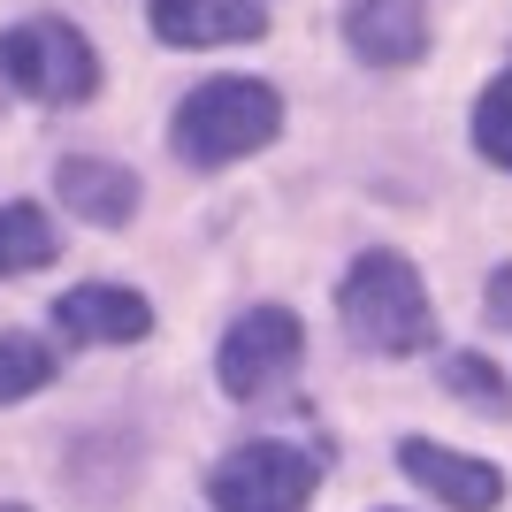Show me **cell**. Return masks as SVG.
<instances>
[{
	"label": "cell",
	"instance_id": "obj_1",
	"mask_svg": "<svg viewBox=\"0 0 512 512\" xmlns=\"http://www.w3.org/2000/svg\"><path fill=\"white\" fill-rule=\"evenodd\" d=\"M337 321L360 352H383V360H406V352H428L436 337V306H428L421 276H413L406 253H360L337 283Z\"/></svg>",
	"mask_w": 512,
	"mask_h": 512
},
{
	"label": "cell",
	"instance_id": "obj_2",
	"mask_svg": "<svg viewBox=\"0 0 512 512\" xmlns=\"http://www.w3.org/2000/svg\"><path fill=\"white\" fill-rule=\"evenodd\" d=\"M276 130H283V100L260 85V77H207V85L184 92L169 138L192 169H222V161L260 153Z\"/></svg>",
	"mask_w": 512,
	"mask_h": 512
},
{
	"label": "cell",
	"instance_id": "obj_3",
	"mask_svg": "<svg viewBox=\"0 0 512 512\" xmlns=\"http://www.w3.org/2000/svg\"><path fill=\"white\" fill-rule=\"evenodd\" d=\"M0 77L16 92H31V100H46V107H77V100L100 92V54L85 46L77 23L31 16L16 31H0Z\"/></svg>",
	"mask_w": 512,
	"mask_h": 512
},
{
	"label": "cell",
	"instance_id": "obj_4",
	"mask_svg": "<svg viewBox=\"0 0 512 512\" xmlns=\"http://www.w3.org/2000/svg\"><path fill=\"white\" fill-rule=\"evenodd\" d=\"M314 482H321V467L299 444H276V436L237 444V451H222V459L207 467L214 512H306Z\"/></svg>",
	"mask_w": 512,
	"mask_h": 512
},
{
	"label": "cell",
	"instance_id": "obj_5",
	"mask_svg": "<svg viewBox=\"0 0 512 512\" xmlns=\"http://www.w3.org/2000/svg\"><path fill=\"white\" fill-rule=\"evenodd\" d=\"M299 352H306L299 314L253 306V314L230 321V337H222V352H214V375H222V390H230L237 406H253V398H268V390L299 367Z\"/></svg>",
	"mask_w": 512,
	"mask_h": 512
},
{
	"label": "cell",
	"instance_id": "obj_6",
	"mask_svg": "<svg viewBox=\"0 0 512 512\" xmlns=\"http://www.w3.org/2000/svg\"><path fill=\"white\" fill-rule=\"evenodd\" d=\"M398 467H406L436 505H451V512H490L497 497H505L497 467H482V459H467V451L436 444V436H406V444H398Z\"/></svg>",
	"mask_w": 512,
	"mask_h": 512
},
{
	"label": "cell",
	"instance_id": "obj_7",
	"mask_svg": "<svg viewBox=\"0 0 512 512\" xmlns=\"http://www.w3.org/2000/svg\"><path fill=\"white\" fill-rule=\"evenodd\" d=\"M146 16L169 46H253L268 31L260 0H146Z\"/></svg>",
	"mask_w": 512,
	"mask_h": 512
},
{
	"label": "cell",
	"instance_id": "obj_8",
	"mask_svg": "<svg viewBox=\"0 0 512 512\" xmlns=\"http://www.w3.org/2000/svg\"><path fill=\"white\" fill-rule=\"evenodd\" d=\"M344 39L375 69H406L428 54V8L421 0H352L344 8Z\"/></svg>",
	"mask_w": 512,
	"mask_h": 512
},
{
	"label": "cell",
	"instance_id": "obj_9",
	"mask_svg": "<svg viewBox=\"0 0 512 512\" xmlns=\"http://www.w3.org/2000/svg\"><path fill=\"white\" fill-rule=\"evenodd\" d=\"M54 321L85 344H138L153 329V306L138 291H123V283H77V291L54 299Z\"/></svg>",
	"mask_w": 512,
	"mask_h": 512
},
{
	"label": "cell",
	"instance_id": "obj_10",
	"mask_svg": "<svg viewBox=\"0 0 512 512\" xmlns=\"http://www.w3.org/2000/svg\"><path fill=\"white\" fill-rule=\"evenodd\" d=\"M54 192H62L69 214H85L100 230H123L130 214H138V176L123 161H100V153H69L62 176H54Z\"/></svg>",
	"mask_w": 512,
	"mask_h": 512
},
{
	"label": "cell",
	"instance_id": "obj_11",
	"mask_svg": "<svg viewBox=\"0 0 512 512\" xmlns=\"http://www.w3.org/2000/svg\"><path fill=\"white\" fill-rule=\"evenodd\" d=\"M62 253V237H54V222H46L31 199H16V207H0V276H23V268H46V260Z\"/></svg>",
	"mask_w": 512,
	"mask_h": 512
},
{
	"label": "cell",
	"instance_id": "obj_12",
	"mask_svg": "<svg viewBox=\"0 0 512 512\" xmlns=\"http://www.w3.org/2000/svg\"><path fill=\"white\" fill-rule=\"evenodd\" d=\"M46 383H54V352H46L39 337L8 329V337H0V406H16V398H39Z\"/></svg>",
	"mask_w": 512,
	"mask_h": 512
},
{
	"label": "cell",
	"instance_id": "obj_13",
	"mask_svg": "<svg viewBox=\"0 0 512 512\" xmlns=\"http://www.w3.org/2000/svg\"><path fill=\"white\" fill-rule=\"evenodd\" d=\"M474 153L490 169H512V69H497L490 92L474 100Z\"/></svg>",
	"mask_w": 512,
	"mask_h": 512
},
{
	"label": "cell",
	"instance_id": "obj_14",
	"mask_svg": "<svg viewBox=\"0 0 512 512\" xmlns=\"http://www.w3.org/2000/svg\"><path fill=\"white\" fill-rule=\"evenodd\" d=\"M444 383L459 390V398H474L482 413H512V383L482 360V352H451V360H444Z\"/></svg>",
	"mask_w": 512,
	"mask_h": 512
},
{
	"label": "cell",
	"instance_id": "obj_15",
	"mask_svg": "<svg viewBox=\"0 0 512 512\" xmlns=\"http://www.w3.org/2000/svg\"><path fill=\"white\" fill-rule=\"evenodd\" d=\"M490 306H497V321H512V268L490 276Z\"/></svg>",
	"mask_w": 512,
	"mask_h": 512
},
{
	"label": "cell",
	"instance_id": "obj_16",
	"mask_svg": "<svg viewBox=\"0 0 512 512\" xmlns=\"http://www.w3.org/2000/svg\"><path fill=\"white\" fill-rule=\"evenodd\" d=\"M0 512H23V505H0Z\"/></svg>",
	"mask_w": 512,
	"mask_h": 512
}]
</instances>
